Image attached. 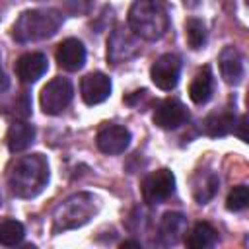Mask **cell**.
I'll return each instance as SVG.
<instances>
[{
  "instance_id": "cell-1",
  "label": "cell",
  "mask_w": 249,
  "mask_h": 249,
  "mask_svg": "<svg viewBox=\"0 0 249 249\" xmlns=\"http://www.w3.org/2000/svg\"><path fill=\"white\" fill-rule=\"evenodd\" d=\"M49 183V161L43 154H29L16 160L8 171V187L18 198L37 196Z\"/></svg>"
},
{
  "instance_id": "cell-2",
  "label": "cell",
  "mask_w": 249,
  "mask_h": 249,
  "mask_svg": "<svg viewBox=\"0 0 249 249\" xmlns=\"http://www.w3.org/2000/svg\"><path fill=\"white\" fill-rule=\"evenodd\" d=\"M128 29L144 41H158L169 29L167 10L160 2L136 0L128 10Z\"/></svg>"
},
{
  "instance_id": "cell-3",
  "label": "cell",
  "mask_w": 249,
  "mask_h": 249,
  "mask_svg": "<svg viewBox=\"0 0 249 249\" xmlns=\"http://www.w3.org/2000/svg\"><path fill=\"white\" fill-rule=\"evenodd\" d=\"M62 23L60 12L53 8H33L19 14L12 27V37L18 43L41 41L53 37Z\"/></svg>"
},
{
  "instance_id": "cell-4",
  "label": "cell",
  "mask_w": 249,
  "mask_h": 249,
  "mask_svg": "<svg viewBox=\"0 0 249 249\" xmlns=\"http://www.w3.org/2000/svg\"><path fill=\"white\" fill-rule=\"evenodd\" d=\"M99 210V202L91 193H76L64 198L53 212V231H68L88 224Z\"/></svg>"
},
{
  "instance_id": "cell-5",
  "label": "cell",
  "mask_w": 249,
  "mask_h": 249,
  "mask_svg": "<svg viewBox=\"0 0 249 249\" xmlns=\"http://www.w3.org/2000/svg\"><path fill=\"white\" fill-rule=\"evenodd\" d=\"M72 95H74L72 82L68 78L56 76L51 82H47V86L43 88L39 103H41V109L47 115H58L70 105Z\"/></svg>"
},
{
  "instance_id": "cell-6",
  "label": "cell",
  "mask_w": 249,
  "mask_h": 249,
  "mask_svg": "<svg viewBox=\"0 0 249 249\" xmlns=\"http://www.w3.org/2000/svg\"><path fill=\"white\" fill-rule=\"evenodd\" d=\"M173 191H175V175L165 167L146 175L140 185V193L146 204H160L165 198H169Z\"/></svg>"
},
{
  "instance_id": "cell-7",
  "label": "cell",
  "mask_w": 249,
  "mask_h": 249,
  "mask_svg": "<svg viewBox=\"0 0 249 249\" xmlns=\"http://www.w3.org/2000/svg\"><path fill=\"white\" fill-rule=\"evenodd\" d=\"M140 51L138 47V37L123 25H117L109 39H107V60L111 64H121L128 58H132Z\"/></svg>"
},
{
  "instance_id": "cell-8",
  "label": "cell",
  "mask_w": 249,
  "mask_h": 249,
  "mask_svg": "<svg viewBox=\"0 0 249 249\" xmlns=\"http://www.w3.org/2000/svg\"><path fill=\"white\" fill-rule=\"evenodd\" d=\"M181 76V58L173 53H165L158 56L150 68V78L156 84V88L163 91H171Z\"/></svg>"
},
{
  "instance_id": "cell-9",
  "label": "cell",
  "mask_w": 249,
  "mask_h": 249,
  "mask_svg": "<svg viewBox=\"0 0 249 249\" xmlns=\"http://www.w3.org/2000/svg\"><path fill=\"white\" fill-rule=\"evenodd\" d=\"M95 144H97L99 152H103L107 156H117V154H123L128 148V144H130V132H128L126 126L107 123V124H103L97 130Z\"/></svg>"
},
{
  "instance_id": "cell-10",
  "label": "cell",
  "mask_w": 249,
  "mask_h": 249,
  "mask_svg": "<svg viewBox=\"0 0 249 249\" xmlns=\"http://www.w3.org/2000/svg\"><path fill=\"white\" fill-rule=\"evenodd\" d=\"M154 123L163 128V130H173L181 124L187 123L189 119V111L187 107L179 101V99H173V97H167V99H161L156 109H154Z\"/></svg>"
},
{
  "instance_id": "cell-11",
  "label": "cell",
  "mask_w": 249,
  "mask_h": 249,
  "mask_svg": "<svg viewBox=\"0 0 249 249\" xmlns=\"http://www.w3.org/2000/svg\"><path fill=\"white\" fill-rule=\"evenodd\" d=\"M80 93L84 103L88 105H99L111 95V80L103 72H91L82 78L80 82Z\"/></svg>"
},
{
  "instance_id": "cell-12",
  "label": "cell",
  "mask_w": 249,
  "mask_h": 249,
  "mask_svg": "<svg viewBox=\"0 0 249 249\" xmlns=\"http://www.w3.org/2000/svg\"><path fill=\"white\" fill-rule=\"evenodd\" d=\"M56 62L68 72H76L86 64V47L82 41L70 37L56 47Z\"/></svg>"
},
{
  "instance_id": "cell-13",
  "label": "cell",
  "mask_w": 249,
  "mask_h": 249,
  "mask_svg": "<svg viewBox=\"0 0 249 249\" xmlns=\"http://www.w3.org/2000/svg\"><path fill=\"white\" fill-rule=\"evenodd\" d=\"M49 68V60L43 53H25L16 60V76L23 84L37 82Z\"/></svg>"
},
{
  "instance_id": "cell-14",
  "label": "cell",
  "mask_w": 249,
  "mask_h": 249,
  "mask_svg": "<svg viewBox=\"0 0 249 249\" xmlns=\"http://www.w3.org/2000/svg\"><path fill=\"white\" fill-rule=\"evenodd\" d=\"M218 64H220V74L226 80V84L237 86L243 80V74H245L243 54L235 47H226L218 56Z\"/></svg>"
},
{
  "instance_id": "cell-15",
  "label": "cell",
  "mask_w": 249,
  "mask_h": 249,
  "mask_svg": "<svg viewBox=\"0 0 249 249\" xmlns=\"http://www.w3.org/2000/svg\"><path fill=\"white\" fill-rule=\"evenodd\" d=\"M218 185H220V179L214 171L210 169H200L193 175L191 179V191H193V198L198 202V204H206L218 191Z\"/></svg>"
},
{
  "instance_id": "cell-16",
  "label": "cell",
  "mask_w": 249,
  "mask_h": 249,
  "mask_svg": "<svg viewBox=\"0 0 249 249\" xmlns=\"http://www.w3.org/2000/svg\"><path fill=\"white\" fill-rule=\"evenodd\" d=\"M202 126H204V132H206L208 136H212V138H222V136L233 132V128H235V113H233L231 109L214 111V113H210V115L204 119Z\"/></svg>"
},
{
  "instance_id": "cell-17",
  "label": "cell",
  "mask_w": 249,
  "mask_h": 249,
  "mask_svg": "<svg viewBox=\"0 0 249 249\" xmlns=\"http://www.w3.org/2000/svg\"><path fill=\"white\" fill-rule=\"evenodd\" d=\"M216 241H218V231L208 222H196L185 233L187 249H214Z\"/></svg>"
},
{
  "instance_id": "cell-18",
  "label": "cell",
  "mask_w": 249,
  "mask_h": 249,
  "mask_svg": "<svg viewBox=\"0 0 249 249\" xmlns=\"http://www.w3.org/2000/svg\"><path fill=\"white\" fill-rule=\"evenodd\" d=\"M212 91H214V76H212V70H210V66H202L195 74V78H193V82L189 86V97H191L193 103L202 105V103H206L212 97Z\"/></svg>"
},
{
  "instance_id": "cell-19",
  "label": "cell",
  "mask_w": 249,
  "mask_h": 249,
  "mask_svg": "<svg viewBox=\"0 0 249 249\" xmlns=\"http://www.w3.org/2000/svg\"><path fill=\"white\" fill-rule=\"evenodd\" d=\"M35 138V128L33 124L25 123V121H14L6 132V144L10 152H23L25 148L31 146Z\"/></svg>"
},
{
  "instance_id": "cell-20",
  "label": "cell",
  "mask_w": 249,
  "mask_h": 249,
  "mask_svg": "<svg viewBox=\"0 0 249 249\" xmlns=\"http://www.w3.org/2000/svg\"><path fill=\"white\" fill-rule=\"evenodd\" d=\"M187 233V218L181 212H165L160 220V237L173 245Z\"/></svg>"
},
{
  "instance_id": "cell-21",
  "label": "cell",
  "mask_w": 249,
  "mask_h": 249,
  "mask_svg": "<svg viewBox=\"0 0 249 249\" xmlns=\"http://www.w3.org/2000/svg\"><path fill=\"white\" fill-rule=\"evenodd\" d=\"M25 235L23 224L18 220H4L0 224V245L4 247H16L18 243H21Z\"/></svg>"
},
{
  "instance_id": "cell-22",
  "label": "cell",
  "mask_w": 249,
  "mask_h": 249,
  "mask_svg": "<svg viewBox=\"0 0 249 249\" xmlns=\"http://www.w3.org/2000/svg\"><path fill=\"white\" fill-rule=\"evenodd\" d=\"M185 37L191 49H202L206 43V25L198 18H189L185 23Z\"/></svg>"
},
{
  "instance_id": "cell-23",
  "label": "cell",
  "mask_w": 249,
  "mask_h": 249,
  "mask_svg": "<svg viewBox=\"0 0 249 249\" xmlns=\"http://www.w3.org/2000/svg\"><path fill=\"white\" fill-rule=\"evenodd\" d=\"M249 204V189L245 185H237L230 191L228 198H226V208L231 212H239Z\"/></svg>"
},
{
  "instance_id": "cell-24",
  "label": "cell",
  "mask_w": 249,
  "mask_h": 249,
  "mask_svg": "<svg viewBox=\"0 0 249 249\" xmlns=\"http://www.w3.org/2000/svg\"><path fill=\"white\" fill-rule=\"evenodd\" d=\"M245 128H247V115H241L239 123H237V128H233V132L239 136V140L247 142V134H245Z\"/></svg>"
},
{
  "instance_id": "cell-25",
  "label": "cell",
  "mask_w": 249,
  "mask_h": 249,
  "mask_svg": "<svg viewBox=\"0 0 249 249\" xmlns=\"http://www.w3.org/2000/svg\"><path fill=\"white\" fill-rule=\"evenodd\" d=\"M119 249H142V245L136 241V239H126L119 245Z\"/></svg>"
},
{
  "instance_id": "cell-26",
  "label": "cell",
  "mask_w": 249,
  "mask_h": 249,
  "mask_svg": "<svg viewBox=\"0 0 249 249\" xmlns=\"http://www.w3.org/2000/svg\"><path fill=\"white\" fill-rule=\"evenodd\" d=\"M0 62H2V58H0ZM8 88V78H6V74L2 72V66H0V91H4Z\"/></svg>"
},
{
  "instance_id": "cell-27",
  "label": "cell",
  "mask_w": 249,
  "mask_h": 249,
  "mask_svg": "<svg viewBox=\"0 0 249 249\" xmlns=\"http://www.w3.org/2000/svg\"><path fill=\"white\" fill-rule=\"evenodd\" d=\"M19 249H37L35 245H31V243H27V245H23V247H19Z\"/></svg>"
},
{
  "instance_id": "cell-28",
  "label": "cell",
  "mask_w": 249,
  "mask_h": 249,
  "mask_svg": "<svg viewBox=\"0 0 249 249\" xmlns=\"http://www.w3.org/2000/svg\"><path fill=\"white\" fill-rule=\"evenodd\" d=\"M0 204H2V196H0Z\"/></svg>"
}]
</instances>
